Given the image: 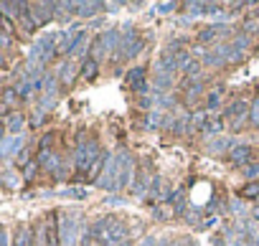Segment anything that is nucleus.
<instances>
[{"label":"nucleus","instance_id":"f257e3e1","mask_svg":"<svg viewBox=\"0 0 259 246\" xmlns=\"http://www.w3.org/2000/svg\"><path fill=\"white\" fill-rule=\"evenodd\" d=\"M104 155L99 152V145L94 140L84 142L76 147V158H74V165H76V178L79 181H92L97 175V170L104 165Z\"/></svg>","mask_w":259,"mask_h":246},{"label":"nucleus","instance_id":"f03ea898","mask_svg":"<svg viewBox=\"0 0 259 246\" xmlns=\"http://www.w3.org/2000/svg\"><path fill=\"white\" fill-rule=\"evenodd\" d=\"M43 246H61V234H59V211L46 213V221H43Z\"/></svg>","mask_w":259,"mask_h":246},{"label":"nucleus","instance_id":"7ed1b4c3","mask_svg":"<svg viewBox=\"0 0 259 246\" xmlns=\"http://www.w3.org/2000/svg\"><path fill=\"white\" fill-rule=\"evenodd\" d=\"M130 178H132V158L122 150V152H117V183H115V190L127 188Z\"/></svg>","mask_w":259,"mask_h":246},{"label":"nucleus","instance_id":"20e7f679","mask_svg":"<svg viewBox=\"0 0 259 246\" xmlns=\"http://www.w3.org/2000/svg\"><path fill=\"white\" fill-rule=\"evenodd\" d=\"M117 183V155H110V158L104 160V168L97 178V185L99 188H115Z\"/></svg>","mask_w":259,"mask_h":246},{"label":"nucleus","instance_id":"39448f33","mask_svg":"<svg viewBox=\"0 0 259 246\" xmlns=\"http://www.w3.org/2000/svg\"><path fill=\"white\" fill-rule=\"evenodd\" d=\"M23 145H26L23 135H8L3 142H0V160H8V158L20 155V152H23Z\"/></svg>","mask_w":259,"mask_h":246},{"label":"nucleus","instance_id":"423d86ee","mask_svg":"<svg viewBox=\"0 0 259 246\" xmlns=\"http://www.w3.org/2000/svg\"><path fill=\"white\" fill-rule=\"evenodd\" d=\"M158 74H165V76H173L181 66H178V59H176V51L173 49H165L160 56H158V63H155Z\"/></svg>","mask_w":259,"mask_h":246},{"label":"nucleus","instance_id":"0eeeda50","mask_svg":"<svg viewBox=\"0 0 259 246\" xmlns=\"http://www.w3.org/2000/svg\"><path fill=\"white\" fill-rule=\"evenodd\" d=\"M54 15H56L54 13V3H31V18H33L36 28L46 26Z\"/></svg>","mask_w":259,"mask_h":246},{"label":"nucleus","instance_id":"6e6552de","mask_svg":"<svg viewBox=\"0 0 259 246\" xmlns=\"http://www.w3.org/2000/svg\"><path fill=\"white\" fill-rule=\"evenodd\" d=\"M244 115H249V104H247L244 99H234V102L226 107V115H224V117L234 120V127H239V124L244 122Z\"/></svg>","mask_w":259,"mask_h":246},{"label":"nucleus","instance_id":"1a4fd4ad","mask_svg":"<svg viewBox=\"0 0 259 246\" xmlns=\"http://www.w3.org/2000/svg\"><path fill=\"white\" fill-rule=\"evenodd\" d=\"M3 124H5V132H10V135H20V129H23V124H26L23 112H10V115L3 120Z\"/></svg>","mask_w":259,"mask_h":246},{"label":"nucleus","instance_id":"9d476101","mask_svg":"<svg viewBox=\"0 0 259 246\" xmlns=\"http://www.w3.org/2000/svg\"><path fill=\"white\" fill-rule=\"evenodd\" d=\"M224 129V120L219 115H206L203 124H201V132L203 135H219V132Z\"/></svg>","mask_w":259,"mask_h":246},{"label":"nucleus","instance_id":"9b49d317","mask_svg":"<svg viewBox=\"0 0 259 246\" xmlns=\"http://www.w3.org/2000/svg\"><path fill=\"white\" fill-rule=\"evenodd\" d=\"M252 160V147L249 145H236L231 150V163L234 165H247Z\"/></svg>","mask_w":259,"mask_h":246},{"label":"nucleus","instance_id":"f8f14e48","mask_svg":"<svg viewBox=\"0 0 259 246\" xmlns=\"http://www.w3.org/2000/svg\"><path fill=\"white\" fill-rule=\"evenodd\" d=\"M13 246H33V229L31 226H18L13 236Z\"/></svg>","mask_w":259,"mask_h":246},{"label":"nucleus","instance_id":"ddd939ff","mask_svg":"<svg viewBox=\"0 0 259 246\" xmlns=\"http://www.w3.org/2000/svg\"><path fill=\"white\" fill-rule=\"evenodd\" d=\"M79 74H81V79H86V81H94L97 74H99V61H94V59H84Z\"/></svg>","mask_w":259,"mask_h":246},{"label":"nucleus","instance_id":"4468645a","mask_svg":"<svg viewBox=\"0 0 259 246\" xmlns=\"http://www.w3.org/2000/svg\"><path fill=\"white\" fill-rule=\"evenodd\" d=\"M99 10H104V3H76V10L74 13L81 15V18H92Z\"/></svg>","mask_w":259,"mask_h":246},{"label":"nucleus","instance_id":"2eb2a0df","mask_svg":"<svg viewBox=\"0 0 259 246\" xmlns=\"http://www.w3.org/2000/svg\"><path fill=\"white\" fill-rule=\"evenodd\" d=\"M127 236V229L122 226V223L115 218L112 221V226H110V234H107V244H117V241H122Z\"/></svg>","mask_w":259,"mask_h":246},{"label":"nucleus","instance_id":"dca6fc26","mask_svg":"<svg viewBox=\"0 0 259 246\" xmlns=\"http://www.w3.org/2000/svg\"><path fill=\"white\" fill-rule=\"evenodd\" d=\"M127 86L130 89H135V92H140V89H142V84H145V71L142 69H132V71H130L127 74Z\"/></svg>","mask_w":259,"mask_h":246},{"label":"nucleus","instance_id":"f3484780","mask_svg":"<svg viewBox=\"0 0 259 246\" xmlns=\"http://www.w3.org/2000/svg\"><path fill=\"white\" fill-rule=\"evenodd\" d=\"M226 28H221V26H208V28H203L201 33H198V41L201 43H208V41H213L219 33H224Z\"/></svg>","mask_w":259,"mask_h":246},{"label":"nucleus","instance_id":"a211bd4d","mask_svg":"<svg viewBox=\"0 0 259 246\" xmlns=\"http://www.w3.org/2000/svg\"><path fill=\"white\" fill-rule=\"evenodd\" d=\"M71 79H74V63H61L59 81H61V84H71Z\"/></svg>","mask_w":259,"mask_h":246},{"label":"nucleus","instance_id":"6ab92c4d","mask_svg":"<svg viewBox=\"0 0 259 246\" xmlns=\"http://www.w3.org/2000/svg\"><path fill=\"white\" fill-rule=\"evenodd\" d=\"M89 54H92L89 59H94V61H97V59H102V56L107 54V49H104V43H102V36H97V38L92 41V49H89Z\"/></svg>","mask_w":259,"mask_h":246},{"label":"nucleus","instance_id":"aec40b11","mask_svg":"<svg viewBox=\"0 0 259 246\" xmlns=\"http://www.w3.org/2000/svg\"><path fill=\"white\" fill-rule=\"evenodd\" d=\"M0 181H3L5 188H15V185H18V173L8 168L5 173H0Z\"/></svg>","mask_w":259,"mask_h":246},{"label":"nucleus","instance_id":"412c9836","mask_svg":"<svg viewBox=\"0 0 259 246\" xmlns=\"http://www.w3.org/2000/svg\"><path fill=\"white\" fill-rule=\"evenodd\" d=\"M38 170H41V165H38L36 158H33V160L23 168V181H36V173H38Z\"/></svg>","mask_w":259,"mask_h":246},{"label":"nucleus","instance_id":"4be33fe9","mask_svg":"<svg viewBox=\"0 0 259 246\" xmlns=\"http://www.w3.org/2000/svg\"><path fill=\"white\" fill-rule=\"evenodd\" d=\"M20 97H18V89H3V97H0V102H3L5 107H10V104H15Z\"/></svg>","mask_w":259,"mask_h":246},{"label":"nucleus","instance_id":"5701e85b","mask_svg":"<svg viewBox=\"0 0 259 246\" xmlns=\"http://www.w3.org/2000/svg\"><path fill=\"white\" fill-rule=\"evenodd\" d=\"M61 195H66V198H79V200H84L86 198V188H64L61 190Z\"/></svg>","mask_w":259,"mask_h":246},{"label":"nucleus","instance_id":"b1692460","mask_svg":"<svg viewBox=\"0 0 259 246\" xmlns=\"http://www.w3.org/2000/svg\"><path fill=\"white\" fill-rule=\"evenodd\" d=\"M54 140H56V132H46V135L38 140V152H41V150H51Z\"/></svg>","mask_w":259,"mask_h":246},{"label":"nucleus","instance_id":"393cba45","mask_svg":"<svg viewBox=\"0 0 259 246\" xmlns=\"http://www.w3.org/2000/svg\"><path fill=\"white\" fill-rule=\"evenodd\" d=\"M239 195H244V198H257V195H259V183H257V181L247 183V185L242 188V193H239Z\"/></svg>","mask_w":259,"mask_h":246},{"label":"nucleus","instance_id":"a878e982","mask_svg":"<svg viewBox=\"0 0 259 246\" xmlns=\"http://www.w3.org/2000/svg\"><path fill=\"white\" fill-rule=\"evenodd\" d=\"M249 124H252V127H259V99L252 102V109H249Z\"/></svg>","mask_w":259,"mask_h":246},{"label":"nucleus","instance_id":"bb28decb","mask_svg":"<svg viewBox=\"0 0 259 246\" xmlns=\"http://www.w3.org/2000/svg\"><path fill=\"white\" fill-rule=\"evenodd\" d=\"M244 31H247V33H259V18H257V20H247V23H244Z\"/></svg>","mask_w":259,"mask_h":246},{"label":"nucleus","instance_id":"cd10ccee","mask_svg":"<svg viewBox=\"0 0 259 246\" xmlns=\"http://www.w3.org/2000/svg\"><path fill=\"white\" fill-rule=\"evenodd\" d=\"M186 127H188V115H183V117L176 122V127H173V129H176L178 135H181V132H186Z\"/></svg>","mask_w":259,"mask_h":246},{"label":"nucleus","instance_id":"c85d7f7f","mask_svg":"<svg viewBox=\"0 0 259 246\" xmlns=\"http://www.w3.org/2000/svg\"><path fill=\"white\" fill-rule=\"evenodd\" d=\"M229 145H231L229 140H219V142H213V145H211V150H213V152H224Z\"/></svg>","mask_w":259,"mask_h":246},{"label":"nucleus","instance_id":"c756f323","mask_svg":"<svg viewBox=\"0 0 259 246\" xmlns=\"http://www.w3.org/2000/svg\"><path fill=\"white\" fill-rule=\"evenodd\" d=\"M41 122H43V112L36 109V112H33V117H31V127H38Z\"/></svg>","mask_w":259,"mask_h":246},{"label":"nucleus","instance_id":"7c9ffc66","mask_svg":"<svg viewBox=\"0 0 259 246\" xmlns=\"http://www.w3.org/2000/svg\"><path fill=\"white\" fill-rule=\"evenodd\" d=\"M219 94H221V92H211V94H208V107H211V109L219 107Z\"/></svg>","mask_w":259,"mask_h":246},{"label":"nucleus","instance_id":"2f4dec72","mask_svg":"<svg viewBox=\"0 0 259 246\" xmlns=\"http://www.w3.org/2000/svg\"><path fill=\"white\" fill-rule=\"evenodd\" d=\"M173 8H176V3H160V5H158L160 13H168V10H173Z\"/></svg>","mask_w":259,"mask_h":246},{"label":"nucleus","instance_id":"473e14b6","mask_svg":"<svg viewBox=\"0 0 259 246\" xmlns=\"http://www.w3.org/2000/svg\"><path fill=\"white\" fill-rule=\"evenodd\" d=\"M8 115H10V107H5L3 102H0V117H3V120H5Z\"/></svg>","mask_w":259,"mask_h":246},{"label":"nucleus","instance_id":"72a5a7b5","mask_svg":"<svg viewBox=\"0 0 259 246\" xmlns=\"http://www.w3.org/2000/svg\"><path fill=\"white\" fill-rule=\"evenodd\" d=\"M5 137H8V135H5V124H3V122H0V142H3Z\"/></svg>","mask_w":259,"mask_h":246},{"label":"nucleus","instance_id":"f704fd0d","mask_svg":"<svg viewBox=\"0 0 259 246\" xmlns=\"http://www.w3.org/2000/svg\"><path fill=\"white\" fill-rule=\"evenodd\" d=\"M142 246H155V239H145V244Z\"/></svg>","mask_w":259,"mask_h":246},{"label":"nucleus","instance_id":"c9c22d12","mask_svg":"<svg viewBox=\"0 0 259 246\" xmlns=\"http://www.w3.org/2000/svg\"><path fill=\"white\" fill-rule=\"evenodd\" d=\"M257 18H259V8H257Z\"/></svg>","mask_w":259,"mask_h":246}]
</instances>
